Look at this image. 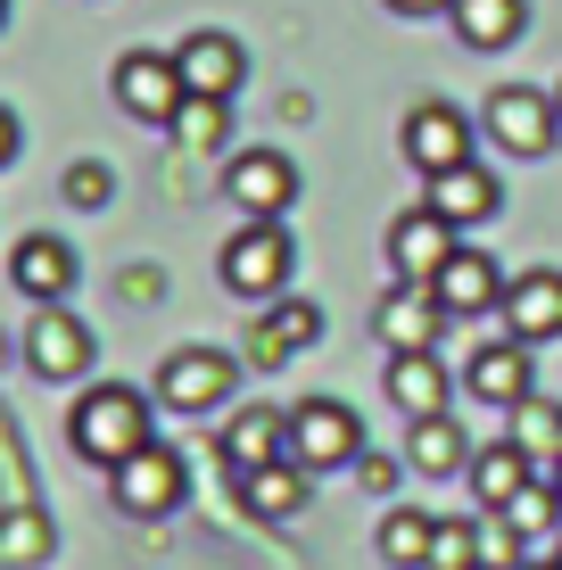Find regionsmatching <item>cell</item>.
Masks as SVG:
<instances>
[{
  "instance_id": "cell-1",
  "label": "cell",
  "mask_w": 562,
  "mask_h": 570,
  "mask_svg": "<svg viewBox=\"0 0 562 570\" xmlns=\"http://www.w3.org/2000/svg\"><path fill=\"white\" fill-rule=\"evenodd\" d=\"M67 439H75L83 463L116 471L125 455H141V446L158 439V430H149V397L125 389V381H91L83 397H75V414H67Z\"/></svg>"
},
{
  "instance_id": "cell-2",
  "label": "cell",
  "mask_w": 562,
  "mask_h": 570,
  "mask_svg": "<svg viewBox=\"0 0 562 570\" xmlns=\"http://www.w3.org/2000/svg\"><path fill=\"white\" fill-rule=\"evenodd\" d=\"M216 273H224V289H231V298H257V306H274L282 289H289V273H298V240H289L282 224H265V215H248V224L224 240Z\"/></svg>"
},
{
  "instance_id": "cell-3",
  "label": "cell",
  "mask_w": 562,
  "mask_h": 570,
  "mask_svg": "<svg viewBox=\"0 0 562 570\" xmlns=\"http://www.w3.org/2000/svg\"><path fill=\"white\" fill-rule=\"evenodd\" d=\"M108 497H116V513H132V521H166L174 504L190 497V471H183V455H174L166 439H149L141 455H125L108 471Z\"/></svg>"
},
{
  "instance_id": "cell-4",
  "label": "cell",
  "mask_w": 562,
  "mask_h": 570,
  "mask_svg": "<svg viewBox=\"0 0 562 570\" xmlns=\"http://www.w3.org/2000/svg\"><path fill=\"white\" fill-rule=\"evenodd\" d=\"M356 455H364L356 405H339V397L289 405V463H306V471H356Z\"/></svg>"
},
{
  "instance_id": "cell-5",
  "label": "cell",
  "mask_w": 562,
  "mask_h": 570,
  "mask_svg": "<svg viewBox=\"0 0 562 570\" xmlns=\"http://www.w3.org/2000/svg\"><path fill=\"white\" fill-rule=\"evenodd\" d=\"M489 141L505 149V157H546L562 141V108H554V91H530V83H496L489 91Z\"/></svg>"
},
{
  "instance_id": "cell-6",
  "label": "cell",
  "mask_w": 562,
  "mask_h": 570,
  "mask_svg": "<svg viewBox=\"0 0 562 570\" xmlns=\"http://www.w3.org/2000/svg\"><path fill=\"white\" fill-rule=\"evenodd\" d=\"M108 91H116V108L141 116V125H174L183 100H190L174 50H125V58H116V75H108Z\"/></svg>"
},
{
  "instance_id": "cell-7",
  "label": "cell",
  "mask_w": 562,
  "mask_h": 570,
  "mask_svg": "<svg viewBox=\"0 0 562 570\" xmlns=\"http://www.w3.org/2000/svg\"><path fill=\"white\" fill-rule=\"evenodd\" d=\"M240 389V364L224 347H174L158 364V405L166 414H216V405Z\"/></svg>"
},
{
  "instance_id": "cell-8",
  "label": "cell",
  "mask_w": 562,
  "mask_h": 570,
  "mask_svg": "<svg viewBox=\"0 0 562 570\" xmlns=\"http://www.w3.org/2000/svg\"><path fill=\"white\" fill-rule=\"evenodd\" d=\"M26 364H33V381H83L91 372V323L75 306H33Z\"/></svg>"
},
{
  "instance_id": "cell-9",
  "label": "cell",
  "mask_w": 562,
  "mask_h": 570,
  "mask_svg": "<svg viewBox=\"0 0 562 570\" xmlns=\"http://www.w3.org/2000/svg\"><path fill=\"white\" fill-rule=\"evenodd\" d=\"M455 248H463V232H455L438 207L390 215V273H397V282H438V265H447Z\"/></svg>"
},
{
  "instance_id": "cell-10",
  "label": "cell",
  "mask_w": 562,
  "mask_h": 570,
  "mask_svg": "<svg viewBox=\"0 0 562 570\" xmlns=\"http://www.w3.org/2000/svg\"><path fill=\"white\" fill-rule=\"evenodd\" d=\"M224 190H231V207H240V215L282 224V215L298 207V166H289L282 149H240V157H231V174H224Z\"/></svg>"
},
{
  "instance_id": "cell-11",
  "label": "cell",
  "mask_w": 562,
  "mask_h": 570,
  "mask_svg": "<svg viewBox=\"0 0 562 570\" xmlns=\"http://www.w3.org/2000/svg\"><path fill=\"white\" fill-rule=\"evenodd\" d=\"M447 323H455V314L438 306V289H431V282H397L390 298H381V314H373V331H381V347H390V356L438 347V340H447Z\"/></svg>"
},
{
  "instance_id": "cell-12",
  "label": "cell",
  "mask_w": 562,
  "mask_h": 570,
  "mask_svg": "<svg viewBox=\"0 0 562 570\" xmlns=\"http://www.w3.org/2000/svg\"><path fill=\"white\" fill-rule=\"evenodd\" d=\"M463 389H472L480 405H505V414H513L521 397H538V364H530V347L505 331V340L472 347V364H463Z\"/></svg>"
},
{
  "instance_id": "cell-13",
  "label": "cell",
  "mask_w": 562,
  "mask_h": 570,
  "mask_svg": "<svg viewBox=\"0 0 562 570\" xmlns=\"http://www.w3.org/2000/svg\"><path fill=\"white\" fill-rule=\"evenodd\" d=\"M422 207H438L447 215L455 232H472V224H489L496 207H505V183H496L489 166H480V157H463V166H447V174H422Z\"/></svg>"
},
{
  "instance_id": "cell-14",
  "label": "cell",
  "mask_w": 562,
  "mask_h": 570,
  "mask_svg": "<svg viewBox=\"0 0 562 570\" xmlns=\"http://www.w3.org/2000/svg\"><path fill=\"white\" fill-rule=\"evenodd\" d=\"M405 157H414L422 174H447V166H463L472 157V116L463 108H447V100H422L414 116H405Z\"/></svg>"
},
{
  "instance_id": "cell-15",
  "label": "cell",
  "mask_w": 562,
  "mask_h": 570,
  "mask_svg": "<svg viewBox=\"0 0 562 570\" xmlns=\"http://www.w3.org/2000/svg\"><path fill=\"white\" fill-rule=\"evenodd\" d=\"M505 331L521 347H546V340H562V273L554 265H538V273H521V282H505Z\"/></svg>"
},
{
  "instance_id": "cell-16",
  "label": "cell",
  "mask_w": 562,
  "mask_h": 570,
  "mask_svg": "<svg viewBox=\"0 0 562 570\" xmlns=\"http://www.w3.org/2000/svg\"><path fill=\"white\" fill-rule=\"evenodd\" d=\"M315 340H323V306L274 298V306H257V323H248V364L274 372L282 356H298V347H315Z\"/></svg>"
},
{
  "instance_id": "cell-17",
  "label": "cell",
  "mask_w": 562,
  "mask_h": 570,
  "mask_svg": "<svg viewBox=\"0 0 562 570\" xmlns=\"http://www.w3.org/2000/svg\"><path fill=\"white\" fill-rule=\"evenodd\" d=\"M431 289H438V306H447V314H496V306H505V273H496V257H489V248H472V240L438 265Z\"/></svg>"
},
{
  "instance_id": "cell-18",
  "label": "cell",
  "mask_w": 562,
  "mask_h": 570,
  "mask_svg": "<svg viewBox=\"0 0 562 570\" xmlns=\"http://www.w3.org/2000/svg\"><path fill=\"white\" fill-rule=\"evenodd\" d=\"M174 67H183L190 100H231V91H240V75H248V50L231 42V33H190V42L174 50Z\"/></svg>"
},
{
  "instance_id": "cell-19",
  "label": "cell",
  "mask_w": 562,
  "mask_h": 570,
  "mask_svg": "<svg viewBox=\"0 0 562 570\" xmlns=\"http://www.w3.org/2000/svg\"><path fill=\"white\" fill-rule=\"evenodd\" d=\"M9 282L26 289L33 306H58L75 289V248L58 240V232H26V240H17V257H9Z\"/></svg>"
},
{
  "instance_id": "cell-20",
  "label": "cell",
  "mask_w": 562,
  "mask_h": 570,
  "mask_svg": "<svg viewBox=\"0 0 562 570\" xmlns=\"http://www.w3.org/2000/svg\"><path fill=\"white\" fill-rule=\"evenodd\" d=\"M447 397H455V372L438 364V347L390 356V405H397L405 422H422V414H447Z\"/></svg>"
},
{
  "instance_id": "cell-21",
  "label": "cell",
  "mask_w": 562,
  "mask_h": 570,
  "mask_svg": "<svg viewBox=\"0 0 562 570\" xmlns=\"http://www.w3.org/2000/svg\"><path fill=\"white\" fill-rule=\"evenodd\" d=\"M289 455V414L282 405H240V414L224 422V463H231V480L240 471H257V463H282Z\"/></svg>"
},
{
  "instance_id": "cell-22",
  "label": "cell",
  "mask_w": 562,
  "mask_h": 570,
  "mask_svg": "<svg viewBox=\"0 0 562 570\" xmlns=\"http://www.w3.org/2000/svg\"><path fill=\"white\" fill-rule=\"evenodd\" d=\"M306 488H315V471H306V463H257V471H240V504H248V513H257V521H298L306 513Z\"/></svg>"
},
{
  "instance_id": "cell-23",
  "label": "cell",
  "mask_w": 562,
  "mask_h": 570,
  "mask_svg": "<svg viewBox=\"0 0 562 570\" xmlns=\"http://www.w3.org/2000/svg\"><path fill=\"white\" fill-rule=\"evenodd\" d=\"M455 42L463 50H513L530 33V0H455Z\"/></svg>"
},
{
  "instance_id": "cell-24",
  "label": "cell",
  "mask_w": 562,
  "mask_h": 570,
  "mask_svg": "<svg viewBox=\"0 0 562 570\" xmlns=\"http://www.w3.org/2000/svg\"><path fill=\"white\" fill-rule=\"evenodd\" d=\"M472 455L480 446L463 439V422H447V414H422L414 439H405V463H414L422 480H455V471H472Z\"/></svg>"
},
{
  "instance_id": "cell-25",
  "label": "cell",
  "mask_w": 562,
  "mask_h": 570,
  "mask_svg": "<svg viewBox=\"0 0 562 570\" xmlns=\"http://www.w3.org/2000/svg\"><path fill=\"white\" fill-rule=\"evenodd\" d=\"M530 480H538V463L521 455L513 439H496V446H480V455H472V497L489 504V513H505V504H513Z\"/></svg>"
},
{
  "instance_id": "cell-26",
  "label": "cell",
  "mask_w": 562,
  "mask_h": 570,
  "mask_svg": "<svg viewBox=\"0 0 562 570\" xmlns=\"http://www.w3.org/2000/svg\"><path fill=\"white\" fill-rule=\"evenodd\" d=\"M373 546H381V562H390V570H422V562H431V513L390 504L381 529H373Z\"/></svg>"
},
{
  "instance_id": "cell-27",
  "label": "cell",
  "mask_w": 562,
  "mask_h": 570,
  "mask_svg": "<svg viewBox=\"0 0 562 570\" xmlns=\"http://www.w3.org/2000/svg\"><path fill=\"white\" fill-rule=\"evenodd\" d=\"M505 439H513L530 463H554V455H562V405H546V397H521L513 414H505Z\"/></svg>"
},
{
  "instance_id": "cell-28",
  "label": "cell",
  "mask_w": 562,
  "mask_h": 570,
  "mask_svg": "<svg viewBox=\"0 0 562 570\" xmlns=\"http://www.w3.org/2000/svg\"><path fill=\"white\" fill-rule=\"evenodd\" d=\"M50 521H42V504H9V513H0V570H33L50 554Z\"/></svg>"
},
{
  "instance_id": "cell-29",
  "label": "cell",
  "mask_w": 562,
  "mask_h": 570,
  "mask_svg": "<svg viewBox=\"0 0 562 570\" xmlns=\"http://www.w3.org/2000/svg\"><path fill=\"white\" fill-rule=\"evenodd\" d=\"M422 570H480V521L431 513V562H422Z\"/></svg>"
},
{
  "instance_id": "cell-30",
  "label": "cell",
  "mask_w": 562,
  "mask_h": 570,
  "mask_svg": "<svg viewBox=\"0 0 562 570\" xmlns=\"http://www.w3.org/2000/svg\"><path fill=\"white\" fill-rule=\"evenodd\" d=\"M174 141H183L190 157H207V149H224V132H231V108L224 100H183V116H174Z\"/></svg>"
},
{
  "instance_id": "cell-31",
  "label": "cell",
  "mask_w": 562,
  "mask_h": 570,
  "mask_svg": "<svg viewBox=\"0 0 562 570\" xmlns=\"http://www.w3.org/2000/svg\"><path fill=\"white\" fill-rule=\"evenodd\" d=\"M505 521H513L530 546H538V538H562V497H554V480H530V488L505 504Z\"/></svg>"
},
{
  "instance_id": "cell-32",
  "label": "cell",
  "mask_w": 562,
  "mask_h": 570,
  "mask_svg": "<svg viewBox=\"0 0 562 570\" xmlns=\"http://www.w3.org/2000/svg\"><path fill=\"white\" fill-rule=\"evenodd\" d=\"M480 562H489V570H521V562H530V538H521L505 513H489V521H480Z\"/></svg>"
},
{
  "instance_id": "cell-33",
  "label": "cell",
  "mask_w": 562,
  "mask_h": 570,
  "mask_svg": "<svg viewBox=\"0 0 562 570\" xmlns=\"http://www.w3.org/2000/svg\"><path fill=\"white\" fill-rule=\"evenodd\" d=\"M67 199L75 207H108L116 199V174L100 166V157H75V166H67Z\"/></svg>"
},
{
  "instance_id": "cell-34",
  "label": "cell",
  "mask_w": 562,
  "mask_h": 570,
  "mask_svg": "<svg viewBox=\"0 0 562 570\" xmlns=\"http://www.w3.org/2000/svg\"><path fill=\"white\" fill-rule=\"evenodd\" d=\"M356 480H364V497H397L405 463H397V455H381V446H364V455H356Z\"/></svg>"
},
{
  "instance_id": "cell-35",
  "label": "cell",
  "mask_w": 562,
  "mask_h": 570,
  "mask_svg": "<svg viewBox=\"0 0 562 570\" xmlns=\"http://www.w3.org/2000/svg\"><path fill=\"white\" fill-rule=\"evenodd\" d=\"M455 0H390V17H447Z\"/></svg>"
},
{
  "instance_id": "cell-36",
  "label": "cell",
  "mask_w": 562,
  "mask_h": 570,
  "mask_svg": "<svg viewBox=\"0 0 562 570\" xmlns=\"http://www.w3.org/2000/svg\"><path fill=\"white\" fill-rule=\"evenodd\" d=\"M17 141H26V132H17V116L0 108V166H9V157H17Z\"/></svg>"
},
{
  "instance_id": "cell-37",
  "label": "cell",
  "mask_w": 562,
  "mask_h": 570,
  "mask_svg": "<svg viewBox=\"0 0 562 570\" xmlns=\"http://www.w3.org/2000/svg\"><path fill=\"white\" fill-rule=\"evenodd\" d=\"M554 497H562V455H554Z\"/></svg>"
},
{
  "instance_id": "cell-38",
  "label": "cell",
  "mask_w": 562,
  "mask_h": 570,
  "mask_svg": "<svg viewBox=\"0 0 562 570\" xmlns=\"http://www.w3.org/2000/svg\"><path fill=\"white\" fill-rule=\"evenodd\" d=\"M521 570H562V562H521Z\"/></svg>"
},
{
  "instance_id": "cell-39",
  "label": "cell",
  "mask_w": 562,
  "mask_h": 570,
  "mask_svg": "<svg viewBox=\"0 0 562 570\" xmlns=\"http://www.w3.org/2000/svg\"><path fill=\"white\" fill-rule=\"evenodd\" d=\"M0 26H9V0H0Z\"/></svg>"
},
{
  "instance_id": "cell-40",
  "label": "cell",
  "mask_w": 562,
  "mask_h": 570,
  "mask_svg": "<svg viewBox=\"0 0 562 570\" xmlns=\"http://www.w3.org/2000/svg\"><path fill=\"white\" fill-rule=\"evenodd\" d=\"M554 108H562V83H554Z\"/></svg>"
},
{
  "instance_id": "cell-41",
  "label": "cell",
  "mask_w": 562,
  "mask_h": 570,
  "mask_svg": "<svg viewBox=\"0 0 562 570\" xmlns=\"http://www.w3.org/2000/svg\"><path fill=\"white\" fill-rule=\"evenodd\" d=\"M554 562H562V538H554Z\"/></svg>"
},
{
  "instance_id": "cell-42",
  "label": "cell",
  "mask_w": 562,
  "mask_h": 570,
  "mask_svg": "<svg viewBox=\"0 0 562 570\" xmlns=\"http://www.w3.org/2000/svg\"><path fill=\"white\" fill-rule=\"evenodd\" d=\"M480 570H489V562H480Z\"/></svg>"
}]
</instances>
